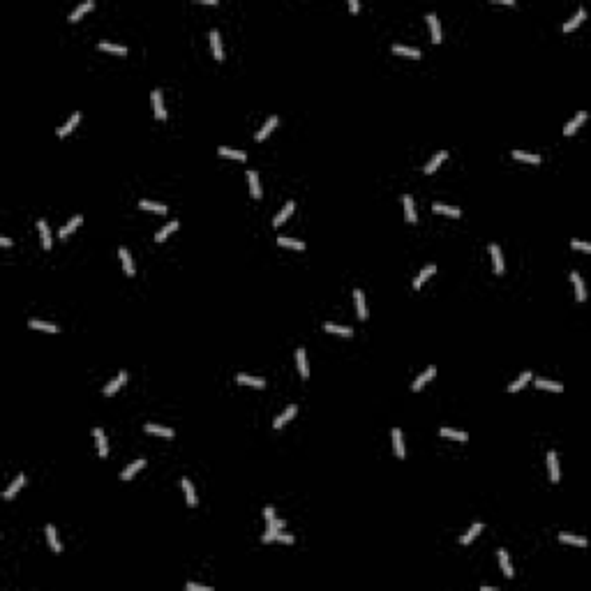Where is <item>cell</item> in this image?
<instances>
[{
    "label": "cell",
    "instance_id": "6da1fadb",
    "mask_svg": "<svg viewBox=\"0 0 591 591\" xmlns=\"http://www.w3.org/2000/svg\"><path fill=\"white\" fill-rule=\"evenodd\" d=\"M263 543H284V545H291L296 540L291 533H287L284 529H266V533L261 536Z\"/></svg>",
    "mask_w": 591,
    "mask_h": 591
},
{
    "label": "cell",
    "instance_id": "7a4b0ae2",
    "mask_svg": "<svg viewBox=\"0 0 591 591\" xmlns=\"http://www.w3.org/2000/svg\"><path fill=\"white\" fill-rule=\"evenodd\" d=\"M150 102H153V109H155V118H157V120H167V107H164L160 88H155L153 93H150Z\"/></svg>",
    "mask_w": 591,
    "mask_h": 591
},
{
    "label": "cell",
    "instance_id": "3957f363",
    "mask_svg": "<svg viewBox=\"0 0 591 591\" xmlns=\"http://www.w3.org/2000/svg\"><path fill=\"white\" fill-rule=\"evenodd\" d=\"M79 122H81V111H74V114L69 116V120L56 129V136H58V139H65V136L72 134L74 129H76V125H79Z\"/></svg>",
    "mask_w": 591,
    "mask_h": 591
},
{
    "label": "cell",
    "instance_id": "277c9868",
    "mask_svg": "<svg viewBox=\"0 0 591 591\" xmlns=\"http://www.w3.org/2000/svg\"><path fill=\"white\" fill-rule=\"evenodd\" d=\"M490 254H492V266H494V273H497V275H504V270H506L504 252H501V247H499L497 242H492V245H490Z\"/></svg>",
    "mask_w": 591,
    "mask_h": 591
},
{
    "label": "cell",
    "instance_id": "5b68a950",
    "mask_svg": "<svg viewBox=\"0 0 591 591\" xmlns=\"http://www.w3.org/2000/svg\"><path fill=\"white\" fill-rule=\"evenodd\" d=\"M427 26H430V33H432V42L434 44H441V40H443V33H441V23H439V16L434 12H430L427 16Z\"/></svg>",
    "mask_w": 591,
    "mask_h": 591
},
{
    "label": "cell",
    "instance_id": "8992f818",
    "mask_svg": "<svg viewBox=\"0 0 591 591\" xmlns=\"http://www.w3.org/2000/svg\"><path fill=\"white\" fill-rule=\"evenodd\" d=\"M434 374H437V367H434V365H427V367H425V372H423V374H420V376H418V379H416V381H414V386H411V390H414V393H418V390H423V388H425V383H430L432 379H434Z\"/></svg>",
    "mask_w": 591,
    "mask_h": 591
},
{
    "label": "cell",
    "instance_id": "52a82bcc",
    "mask_svg": "<svg viewBox=\"0 0 591 591\" xmlns=\"http://www.w3.org/2000/svg\"><path fill=\"white\" fill-rule=\"evenodd\" d=\"M44 533H47V540H49V547H51V552H54V554H60V552H62V543H60V538H58V531H56L54 524H47Z\"/></svg>",
    "mask_w": 591,
    "mask_h": 591
},
{
    "label": "cell",
    "instance_id": "ba28073f",
    "mask_svg": "<svg viewBox=\"0 0 591 591\" xmlns=\"http://www.w3.org/2000/svg\"><path fill=\"white\" fill-rule=\"evenodd\" d=\"M547 469H550V480L557 485L559 480H561V471H559V455L554 450L547 453Z\"/></svg>",
    "mask_w": 591,
    "mask_h": 591
},
{
    "label": "cell",
    "instance_id": "9c48e42d",
    "mask_svg": "<svg viewBox=\"0 0 591 591\" xmlns=\"http://www.w3.org/2000/svg\"><path fill=\"white\" fill-rule=\"evenodd\" d=\"M125 383H127V372L122 369V372H118V376H116L114 381H109L107 386H104V395H107V397L116 395V393L120 390V386H125Z\"/></svg>",
    "mask_w": 591,
    "mask_h": 591
},
{
    "label": "cell",
    "instance_id": "30bf717a",
    "mask_svg": "<svg viewBox=\"0 0 591 591\" xmlns=\"http://www.w3.org/2000/svg\"><path fill=\"white\" fill-rule=\"evenodd\" d=\"M296 414H298V407H296V404H289V407H287V409H284L282 414H280V416H277L275 420H273V427H275V430H282L284 425L289 423V420L296 416Z\"/></svg>",
    "mask_w": 591,
    "mask_h": 591
},
{
    "label": "cell",
    "instance_id": "8fae6325",
    "mask_svg": "<svg viewBox=\"0 0 591 591\" xmlns=\"http://www.w3.org/2000/svg\"><path fill=\"white\" fill-rule=\"evenodd\" d=\"M277 125H280V118H277V116H270L268 120H266V122L261 125V129H259V132L254 134V139H256V141H263V139H268L270 132H273V129H275Z\"/></svg>",
    "mask_w": 591,
    "mask_h": 591
},
{
    "label": "cell",
    "instance_id": "7c38bea8",
    "mask_svg": "<svg viewBox=\"0 0 591 591\" xmlns=\"http://www.w3.org/2000/svg\"><path fill=\"white\" fill-rule=\"evenodd\" d=\"M446 157H448V150H439V153L434 155V157H432V160H430V162H427V164H425V167H423V174H425V176L434 174V171H437V169L441 167L443 162H446Z\"/></svg>",
    "mask_w": 591,
    "mask_h": 591
},
{
    "label": "cell",
    "instance_id": "4fadbf2b",
    "mask_svg": "<svg viewBox=\"0 0 591 591\" xmlns=\"http://www.w3.org/2000/svg\"><path fill=\"white\" fill-rule=\"evenodd\" d=\"M143 430L148 432V434H155V437H164V439H174L176 432L171 430V427H164V425H157V423H148L143 425Z\"/></svg>",
    "mask_w": 591,
    "mask_h": 591
},
{
    "label": "cell",
    "instance_id": "5bb4252c",
    "mask_svg": "<svg viewBox=\"0 0 591 591\" xmlns=\"http://www.w3.org/2000/svg\"><path fill=\"white\" fill-rule=\"evenodd\" d=\"M23 485H26V476H23V473H19V476H16V478L12 480V485H9V487H7V490L2 492V499H5V501L14 499L16 494H19V490L23 487Z\"/></svg>",
    "mask_w": 591,
    "mask_h": 591
},
{
    "label": "cell",
    "instance_id": "9a60e30c",
    "mask_svg": "<svg viewBox=\"0 0 591 591\" xmlns=\"http://www.w3.org/2000/svg\"><path fill=\"white\" fill-rule=\"evenodd\" d=\"M143 467H146V460H141V457H139V460H134V462H132V464H127V467L122 469V473H120V480H125V483H127L129 478H134L136 473H139V471L143 469Z\"/></svg>",
    "mask_w": 591,
    "mask_h": 591
},
{
    "label": "cell",
    "instance_id": "2e32d148",
    "mask_svg": "<svg viewBox=\"0 0 591 591\" xmlns=\"http://www.w3.org/2000/svg\"><path fill=\"white\" fill-rule=\"evenodd\" d=\"M571 282H573V287H575V298H578V302H585L587 300V289H585V282H582V277H580L578 270H573L571 273Z\"/></svg>",
    "mask_w": 591,
    "mask_h": 591
},
{
    "label": "cell",
    "instance_id": "e0dca14e",
    "mask_svg": "<svg viewBox=\"0 0 591 591\" xmlns=\"http://www.w3.org/2000/svg\"><path fill=\"white\" fill-rule=\"evenodd\" d=\"M402 203H404V215H407V224H416L418 215H416V206H414V196H411V194H404V196H402Z\"/></svg>",
    "mask_w": 591,
    "mask_h": 591
},
{
    "label": "cell",
    "instance_id": "ac0fdd59",
    "mask_svg": "<svg viewBox=\"0 0 591 591\" xmlns=\"http://www.w3.org/2000/svg\"><path fill=\"white\" fill-rule=\"evenodd\" d=\"M296 367H298V374L302 376V379H307L309 376V367H307V354H305V349H296Z\"/></svg>",
    "mask_w": 591,
    "mask_h": 591
},
{
    "label": "cell",
    "instance_id": "d6986e66",
    "mask_svg": "<svg viewBox=\"0 0 591 591\" xmlns=\"http://www.w3.org/2000/svg\"><path fill=\"white\" fill-rule=\"evenodd\" d=\"M483 529H485V524L483 522H476V524H471L469 529H467V533H464L462 538H460V543L462 545H469V543H473L480 533H483Z\"/></svg>",
    "mask_w": 591,
    "mask_h": 591
},
{
    "label": "cell",
    "instance_id": "ffe728a7",
    "mask_svg": "<svg viewBox=\"0 0 591 591\" xmlns=\"http://www.w3.org/2000/svg\"><path fill=\"white\" fill-rule=\"evenodd\" d=\"M118 256H120V261H122V270H125V275L134 277V261H132L129 249L127 247H120V249H118Z\"/></svg>",
    "mask_w": 591,
    "mask_h": 591
},
{
    "label": "cell",
    "instance_id": "44dd1931",
    "mask_svg": "<svg viewBox=\"0 0 591 591\" xmlns=\"http://www.w3.org/2000/svg\"><path fill=\"white\" fill-rule=\"evenodd\" d=\"M37 231H40V240H42V247L44 249H51V229H49L47 220H37Z\"/></svg>",
    "mask_w": 591,
    "mask_h": 591
},
{
    "label": "cell",
    "instance_id": "7402d4cb",
    "mask_svg": "<svg viewBox=\"0 0 591 591\" xmlns=\"http://www.w3.org/2000/svg\"><path fill=\"white\" fill-rule=\"evenodd\" d=\"M236 381L240 383V386H252V388H266V379H261V376H249V374H238L236 376Z\"/></svg>",
    "mask_w": 591,
    "mask_h": 591
},
{
    "label": "cell",
    "instance_id": "603a6c76",
    "mask_svg": "<svg viewBox=\"0 0 591 591\" xmlns=\"http://www.w3.org/2000/svg\"><path fill=\"white\" fill-rule=\"evenodd\" d=\"M354 302H356V312L358 319H367V302H365V294L360 289H354Z\"/></svg>",
    "mask_w": 591,
    "mask_h": 591
},
{
    "label": "cell",
    "instance_id": "cb8c5ba5",
    "mask_svg": "<svg viewBox=\"0 0 591 591\" xmlns=\"http://www.w3.org/2000/svg\"><path fill=\"white\" fill-rule=\"evenodd\" d=\"M434 273H437V266H434V263H427V266H425V268L418 273L416 280H414V289H420V287H423V284L427 282V280H430Z\"/></svg>",
    "mask_w": 591,
    "mask_h": 591
},
{
    "label": "cell",
    "instance_id": "d4e9b609",
    "mask_svg": "<svg viewBox=\"0 0 591 591\" xmlns=\"http://www.w3.org/2000/svg\"><path fill=\"white\" fill-rule=\"evenodd\" d=\"M587 120V111H578V116L573 118V120H568L566 122V127H564V134L566 136H573L575 132H578V127L582 125V122Z\"/></svg>",
    "mask_w": 591,
    "mask_h": 591
},
{
    "label": "cell",
    "instance_id": "484cf974",
    "mask_svg": "<svg viewBox=\"0 0 591 591\" xmlns=\"http://www.w3.org/2000/svg\"><path fill=\"white\" fill-rule=\"evenodd\" d=\"M217 153H220V157H229V160H238V162L247 160V153H245V150H236V148L220 146V148H217Z\"/></svg>",
    "mask_w": 591,
    "mask_h": 591
},
{
    "label": "cell",
    "instance_id": "4316f807",
    "mask_svg": "<svg viewBox=\"0 0 591 591\" xmlns=\"http://www.w3.org/2000/svg\"><path fill=\"white\" fill-rule=\"evenodd\" d=\"M497 557H499V566H501L504 575H506V578H513L515 573H513V564H511V559H508V552H506L504 547H499V550H497Z\"/></svg>",
    "mask_w": 591,
    "mask_h": 591
},
{
    "label": "cell",
    "instance_id": "83f0119b",
    "mask_svg": "<svg viewBox=\"0 0 591 591\" xmlns=\"http://www.w3.org/2000/svg\"><path fill=\"white\" fill-rule=\"evenodd\" d=\"M294 208H296V203H294V201H287V203H284V208L280 210V213L275 215V220H273V227H275V229H277V227H282L284 222H287V220L291 217Z\"/></svg>",
    "mask_w": 591,
    "mask_h": 591
},
{
    "label": "cell",
    "instance_id": "f1b7e54d",
    "mask_svg": "<svg viewBox=\"0 0 591 591\" xmlns=\"http://www.w3.org/2000/svg\"><path fill=\"white\" fill-rule=\"evenodd\" d=\"M182 485V492H185V501H187L189 508H194L196 506V492H194V485H192V480L189 478H182L180 480Z\"/></svg>",
    "mask_w": 591,
    "mask_h": 591
},
{
    "label": "cell",
    "instance_id": "f546056e",
    "mask_svg": "<svg viewBox=\"0 0 591 591\" xmlns=\"http://www.w3.org/2000/svg\"><path fill=\"white\" fill-rule=\"evenodd\" d=\"M81 222H83V215H74L72 220H69L67 224H65V227H62L60 231H58V238H60V240H65V238H67V236L72 234V231H76V229L81 227Z\"/></svg>",
    "mask_w": 591,
    "mask_h": 591
},
{
    "label": "cell",
    "instance_id": "4dcf8cb0",
    "mask_svg": "<svg viewBox=\"0 0 591 591\" xmlns=\"http://www.w3.org/2000/svg\"><path fill=\"white\" fill-rule=\"evenodd\" d=\"M210 47H213V56L215 60H224V49H222V37L217 30H210Z\"/></svg>",
    "mask_w": 591,
    "mask_h": 591
},
{
    "label": "cell",
    "instance_id": "1f68e13d",
    "mask_svg": "<svg viewBox=\"0 0 591 591\" xmlns=\"http://www.w3.org/2000/svg\"><path fill=\"white\" fill-rule=\"evenodd\" d=\"M247 182H249L252 199H261V182H259V174L256 171H247Z\"/></svg>",
    "mask_w": 591,
    "mask_h": 591
},
{
    "label": "cell",
    "instance_id": "d6a6232c",
    "mask_svg": "<svg viewBox=\"0 0 591 591\" xmlns=\"http://www.w3.org/2000/svg\"><path fill=\"white\" fill-rule=\"evenodd\" d=\"M93 437H95V441H97V453H100V457H107L109 455V441H107V437H104V432H102L100 427H95Z\"/></svg>",
    "mask_w": 591,
    "mask_h": 591
},
{
    "label": "cell",
    "instance_id": "836d02e7",
    "mask_svg": "<svg viewBox=\"0 0 591 591\" xmlns=\"http://www.w3.org/2000/svg\"><path fill=\"white\" fill-rule=\"evenodd\" d=\"M393 450H395L397 457H407V448H404V439H402V430H400V427L393 430Z\"/></svg>",
    "mask_w": 591,
    "mask_h": 591
},
{
    "label": "cell",
    "instance_id": "e575fe53",
    "mask_svg": "<svg viewBox=\"0 0 591 591\" xmlns=\"http://www.w3.org/2000/svg\"><path fill=\"white\" fill-rule=\"evenodd\" d=\"M28 326L33 330H42V333H60V328L56 323H49V321H40V319H30Z\"/></svg>",
    "mask_w": 591,
    "mask_h": 591
},
{
    "label": "cell",
    "instance_id": "d590c367",
    "mask_svg": "<svg viewBox=\"0 0 591 591\" xmlns=\"http://www.w3.org/2000/svg\"><path fill=\"white\" fill-rule=\"evenodd\" d=\"M432 210L437 213V215H448V217H460L462 215V210L455 208V206H446V203H432Z\"/></svg>",
    "mask_w": 591,
    "mask_h": 591
},
{
    "label": "cell",
    "instance_id": "8d00e7d4",
    "mask_svg": "<svg viewBox=\"0 0 591 591\" xmlns=\"http://www.w3.org/2000/svg\"><path fill=\"white\" fill-rule=\"evenodd\" d=\"M139 208L141 210H150V213H169V206L167 203H157V201H148V199H141L139 201Z\"/></svg>",
    "mask_w": 591,
    "mask_h": 591
},
{
    "label": "cell",
    "instance_id": "74e56055",
    "mask_svg": "<svg viewBox=\"0 0 591 591\" xmlns=\"http://www.w3.org/2000/svg\"><path fill=\"white\" fill-rule=\"evenodd\" d=\"M323 330L326 333H333V335H340V337H351L354 335V330L347 328V326H340V323H323Z\"/></svg>",
    "mask_w": 591,
    "mask_h": 591
},
{
    "label": "cell",
    "instance_id": "f35d334b",
    "mask_svg": "<svg viewBox=\"0 0 591 591\" xmlns=\"http://www.w3.org/2000/svg\"><path fill=\"white\" fill-rule=\"evenodd\" d=\"M393 54L404 56V58H411V60H418L420 58V51L414 47H402V44H393Z\"/></svg>",
    "mask_w": 591,
    "mask_h": 591
},
{
    "label": "cell",
    "instance_id": "ab89813d",
    "mask_svg": "<svg viewBox=\"0 0 591 591\" xmlns=\"http://www.w3.org/2000/svg\"><path fill=\"white\" fill-rule=\"evenodd\" d=\"M93 7H95L93 0H86V2H81V5H76V7L72 9V14H69V19H67V21H72V23H74V21H79L81 16H83L86 12H90Z\"/></svg>",
    "mask_w": 591,
    "mask_h": 591
},
{
    "label": "cell",
    "instance_id": "60d3db41",
    "mask_svg": "<svg viewBox=\"0 0 591 591\" xmlns=\"http://www.w3.org/2000/svg\"><path fill=\"white\" fill-rule=\"evenodd\" d=\"M439 434L441 437H446V439H453V441H469V434L467 432H460V430H453V427H441L439 430Z\"/></svg>",
    "mask_w": 591,
    "mask_h": 591
},
{
    "label": "cell",
    "instance_id": "b9f144b4",
    "mask_svg": "<svg viewBox=\"0 0 591 591\" xmlns=\"http://www.w3.org/2000/svg\"><path fill=\"white\" fill-rule=\"evenodd\" d=\"M531 379H533V376H531V372H529V369H524L522 374L517 376L515 381H513V383H511V386H508V388H506V390H508V393H517V390H522V388H524V383H529Z\"/></svg>",
    "mask_w": 591,
    "mask_h": 591
},
{
    "label": "cell",
    "instance_id": "7bdbcfd3",
    "mask_svg": "<svg viewBox=\"0 0 591 591\" xmlns=\"http://www.w3.org/2000/svg\"><path fill=\"white\" fill-rule=\"evenodd\" d=\"M585 16H587V12L582 9V7H580L578 12L573 14L571 19H568V21L564 23V33H571V30H575V28H578L580 23H582V19H585Z\"/></svg>",
    "mask_w": 591,
    "mask_h": 591
},
{
    "label": "cell",
    "instance_id": "ee69618b",
    "mask_svg": "<svg viewBox=\"0 0 591 591\" xmlns=\"http://www.w3.org/2000/svg\"><path fill=\"white\" fill-rule=\"evenodd\" d=\"M559 540H561V543H568V545H578V547H587V538L568 533V531H561V533H559Z\"/></svg>",
    "mask_w": 591,
    "mask_h": 591
},
{
    "label": "cell",
    "instance_id": "f6af8a7d",
    "mask_svg": "<svg viewBox=\"0 0 591 591\" xmlns=\"http://www.w3.org/2000/svg\"><path fill=\"white\" fill-rule=\"evenodd\" d=\"M533 386L540 390H552V393H561L564 390V386L559 381H547V379H533Z\"/></svg>",
    "mask_w": 591,
    "mask_h": 591
},
{
    "label": "cell",
    "instance_id": "bcb514c9",
    "mask_svg": "<svg viewBox=\"0 0 591 591\" xmlns=\"http://www.w3.org/2000/svg\"><path fill=\"white\" fill-rule=\"evenodd\" d=\"M174 231H178V220H171V222L167 224V227H162L160 231H157V236H155V240H157V242H164V240L169 238V236L174 234Z\"/></svg>",
    "mask_w": 591,
    "mask_h": 591
},
{
    "label": "cell",
    "instance_id": "7dc6e473",
    "mask_svg": "<svg viewBox=\"0 0 591 591\" xmlns=\"http://www.w3.org/2000/svg\"><path fill=\"white\" fill-rule=\"evenodd\" d=\"M513 157L520 162H527V164H540V155H531L524 153V150H513Z\"/></svg>",
    "mask_w": 591,
    "mask_h": 591
},
{
    "label": "cell",
    "instance_id": "c3c4849f",
    "mask_svg": "<svg viewBox=\"0 0 591 591\" xmlns=\"http://www.w3.org/2000/svg\"><path fill=\"white\" fill-rule=\"evenodd\" d=\"M277 245H280V247H289V249H305V242L302 240H294V238H287V236H280V238H277Z\"/></svg>",
    "mask_w": 591,
    "mask_h": 591
},
{
    "label": "cell",
    "instance_id": "681fc988",
    "mask_svg": "<svg viewBox=\"0 0 591 591\" xmlns=\"http://www.w3.org/2000/svg\"><path fill=\"white\" fill-rule=\"evenodd\" d=\"M100 49L102 51H109V54H116V56H125L127 49L122 44H114V42H100Z\"/></svg>",
    "mask_w": 591,
    "mask_h": 591
},
{
    "label": "cell",
    "instance_id": "f907efd6",
    "mask_svg": "<svg viewBox=\"0 0 591 591\" xmlns=\"http://www.w3.org/2000/svg\"><path fill=\"white\" fill-rule=\"evenodd\" d=\"M571 247H573V249H578V252H587V254L591 252V245H589V242H585V240H575V238L571 240Z\"/></svg>",
    "mask_w": 591,
    "mask_h": 591
},
{
    "label": "cell",
    "instance_id": "816d5d0a",
    "mask_svg": "<svg viewBox=\"0 0 591 591\" xmlns=\"http://www.w3.org/2000/svg\"><path fill=\"white\" fill-rule=\"evenodd\" d=\"M185 591H210V587H203V585H194V582H187V585H185Z\"/></svg>",
    "mask_w": 591,
    "mask_h": 591
},
{
    "label": "cell",
    "instance_id": "f5cc1de1",
    "mask_svg": "<svg viewBox=\"0 0 591 591\" xmlns=\"http://www.w3.org/2000/svg\"><path fill=\"white\" fill-rule=\"evenodd\" d=\"M268 529H284V520H280V517L268 520Z\"/></svg>",
    "mask_w": 591,
    "mask_h": 591
},
{
    "label": "cell",
    "instance_id": "db71d44e",
    "mask_svg": "<svg viewBox=\"0 0 591 591\" xmlns=\"http://www.w3.org/2000/svg\"><path fill=\"white\" fill-rule=\"evenodd\" d=\"M263 517H266V522H268V520H275V517H277V515H275V508L266 506V508H263Z\"/></svg>",
    "mask_w": 591,
    "mask_h": 591
},
{
    "label": "cell",
    "instance_id": "11a10c76",
    "mask_svg": "<svg viewBox=\"0 0 591 591\" xmlns=\"http://www.w3.org/2000/svg\"><path fill=\"white\" fill-rule=\"evenodd\" d=\"M349 9H351L354 14H356L358 9H360V2H358V0H349Z\"/></svg>",
    "mask_w": 591,
    "mask_h": 591
},
{
    "label": "cell",
    "instance_id": "9f6ffc18",
    "mask_svg": "<svg viewBox=\"0 0 591 591\" xmlns=\"http://www.w3.org/2000/svg\"><path fill=\"white\" fill-rule=\"evenodd\" d=\"M0 245H2V247H9V245H12V240H9V238H5V236H2V238H0Z\"/></svg>",
    "mask_w": 591,
    "mask_h": 591
},
{
    "label": "cell",
    "instance_id": "6f0895ef",
    "mask_svg": "<svg viewBox=\"0 0 591 591\" xmlns=\"http://www.w3.org/2000/svg\"><path fill=\"white\" fill-rule=\"evenodd\" d=\"M492 2H499V5H515L513 0H492Z\"/></svg>",
    "mask_w": 591,
    "mask_h": 591
}]
</instances>
